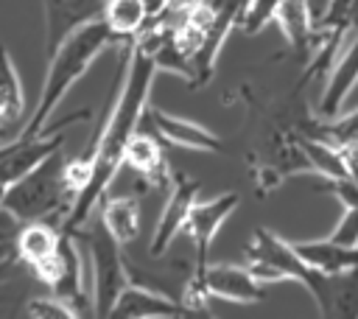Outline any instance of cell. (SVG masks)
I'll use <instances>...</instances> for the list:
<instances>
[{
  "instance_id": "2",
  "label": "cell",
  "mask_w": 358,
  "mask_h": 319,
  "mask_svg": "<svg viewBox=\"0 0 358 319\" xmlns=\"http://www.w3.org/2000/svg\"><path fill=\"white\" fill-rule=\"evenodd\" d=\"M109 45H120V39L115 36V31L98 17L81 28H76L50 56H48V70H45V81H42V92H39V104L31 115V120L17 132V134H39L53 112L59 109V104L64 101V95L73 90V84L90 70V64L109 48Z\"/></svg>"
},
{
  "instance_id": "9",
  "label": "cell",
  "mask_w": 358,
  "mask_h": 319,
  "mask_svg": "<svg viewBox=\"0 0 358 319\" xmlns=\"http://www.w3.org/2000/svg\"><path fill=\"white\" fill-rule=\"evenodd\" d=\"M238 193H221V196H215V199H210V201H196L193 204V210H190V215H187V221H185V235L190 238V243H193V252H196V257H193V263L196 266H204V263H210V246H213V241H215V235H218V229H221V224L232 215V210L238 207Z\"/></svg>"
},
{
  "instance_id": "17",
  "label": "cell",
  "mask_w": 358,
  "mask_h": 319,
  "mask_svg": "<svg viewBox=\"0 0 358 319\" xmlns=\"http://www.w3.org/2000/svg\"><path fill=\"white\" fill-rule=\"evenodd\" d=\"M25 109V90L22 81L17 76V67L6 50V45H0V129L8 134V126H14L20 120Z\"/></svg>"
},
{
  "instance_id": "16",
  "label": "cell",
  "mask_w": 358,
  "mask_h": 319,
  "mask_svg": "<svg viewBox=\"0 0 358 319\" xmlns=\"http://www.w3.org/2000/svg\"><path fill=\"white\" fill-rule=\"evenodd\" d=\"M101 221H103V227L109 229V235L115 241H120L123 246L131 243L140 235V227H143L140 196L137 193L106 196L103 199V210H101Z\"/></svg>"
},
{
  "instance_id": "5",
  "label": "cell",
  "mask_w": 358,
  "mask_h": 319,
  "mask_svg": "<svg viewBox=\"0 0 358 319\" xmlns=\"http://www.w3.org/2000/svg\"><path fill=\"white\" fill-rule=\"evenodd\" d=\"M76 238L84 243L90 263H92V283H90V297H92V316L109 319L112 308L120 297V291L129 285V271H126V255L123 243L109 235L103 221L95 227H81Z\"/></svg>"
},
{
  "instance_id": "10",
  "label": "cell",
  "mask_w": 358,
  "mask_h": 319,
  "mask_svg": "<svg viewBox=\"0 0 358 319\" xmlns=\"http://www.w3.org/2000/svg\"><path fill=\"white\" fill-rule=\"evenodd\" d=\"M187 316L193 313L182 299L140 283H129L120 291L109 319H187Z\"/></svg>"
},
{
  "instance_id": "8",
  "label": "cell",
  "mask_w": 358,
  "mask_h": 319,
  "mask_svg": "<svg viewBox=\"0 0 358 319\" xmlns=\"http://www.w3.org/2000/svg\"><path fill=\"white\" fill-rule=\"evenodd\" d=\"M140 123L148 126L162 143L176 146V148H190V151H224V140H221L218 134H213L210 129H204V126L196 123V120H187V118H179V115L165 112V109L157 106V104H145Z\"/></svg>"
},
{
  "instance_id": "7",
  "label": "cell",
  "mask_w": 358,
  "mask_h": 319,
  "mask_svg": "<svg viewBox=\"0 0 358 319\" xmlns=\"http://www.w3.org/2000/svg\"><path fill=\"white\" fill-rule=\"evenodd\" d=\"M199 190H201L199 179H193L182 171H173L168 201H165V207L157 218V227H154V235H151V243H148L151 257H162L168 252V246L173 243V238L185 229V221H187L193 204L199 201Z\"/></svg>"
},
{
  "instance_id": "11",
  "label": "cell",
  "mask_w": 358,
  "mask_h": 319,
  "mask_svg": "<svg viewBox=\"0 0 358 319\" xmlns=\"http://www.w3.org/2000/svg\"><path fill=\"white\" fill-rule=\"evenodd\" d=\"M145 187L151 190H168L171 187V165L162 148V140L148 129V126H137V132L131 134L129 146H126V160H123Z\"/></svg>"
},
{
  "instance_id": "1",
  "label": "cell",
  "mask_w": 358,
  "mask_h": 319,
  "mask_svg": "<svg viewBox=\"0 0 358 319\" xmlns=\"http://www.w3.org/2000/svg\"><path fill=\"white\" fill-rule=\"evenodd\" d=\"M126 45H129V67H126L120 92L109 104L103 120L92 129L84 151L64 165L67 185L76 190V204H73L70 215L64 218L62 229L73 232V235L90 221L98 201L106 199V190L115 182L117 171L126 165L123 162L126 146L140 126L143 109L148 104L151 81L157 76L154 56L148 50H143L140 45H134L131 39H126Z\"/></svg>"
},
{
  "instance_id": "20",
  "label": "cell",
  "mask_w": 358,
  "mask_h": 319,
  "mask_svg": "<svg viewBox=\"0 0 358 319\" xmlns=\"http://www.w3.org/2000/svg\"><path fill=\"white\" fill-rule=\"evenodd\" d=\"M308 137L319 140L330 148H347L352 143H358V109H352L344 118H313L308 126Z\"/></svg>"
},
{
  "instance_id": "12",
  "label": "cell",
  "mask_w": 358,
  "mask_h": 319,
  "mask_svg": "<svg viewBox=\"0 0 358 319\" xmlns=\"http://www.w3.org/2000/svg\"><path fill=\"white\" fill-rule=\"evenodd\" d=\"M106 0H42L45 8V56H50L76 28L98 20Z\"/></svg>"
},
{
  "instance_id": "13",
  "label": "cell",
  "mask_w": 358,
  "mask_h": 319,
  "mask_svg": "<svg viewBox=\"0 0 358 319\" xmlns=\"http://www.w3.org/2000/svg\"><path fill=\"white\" fill-rule=\"evenodd\" d=\"M50 288L78 316H92V297L84 291V280H81V241L73 232H62L59 269H56V280Z\"/></svg>"
},
{
  "instance_id": "14",
  "label": "cell",
  "mask_w": 358,
  "mask_h": 319,
  "mask_svg": "<svg viewBox=\"0 0 358 319\" xmlns=\"http://www.w3.org/2000/svg\"><path fill=\"white\" fill-rule=\"evenodd\" d=\"M355 84H358V34L338 53V59H336V64H333V70L327 76V84L322 90L316 115L319 118H336L341 104L347 101V95L352 92Z\"/></svg>"
},
{
  "instance_id": "6",
  "label": "cell",
  "mask_w": 358,
  "mask_h": 319,
  "mask_svg": "<svg viewBox=\"0 0 358 319\" xmlns=\"http://www.w3.org/2000/svg\"><path fill=\"white\" fill-rule=\"evenodd\" d=\"M62 227L53 221H25L14 235L17 260H22L34 277L45 285H53L59 269V249H62Z\"/></svg>"
},
{
  "instance_id": "15",
  "label": "cell",
  "mask_w": 358,
  "mask_h": 319,
  "mask_svg": "<svg viewBox=\"0 0 358 319\" xmlns=\"http://www.w3.org/2000/svg\"><path fill=\"white\" fill-rule=\"evenodd\" d=\"M299 257L324 274H338L358 269V246L336 243L333 238H316V241H291Z\"/></svg>"
},
{
  "instance_id": "3",
  "label": "cell",
  "mask_w": 358,
  "mask_h": 319,
  "mask_svg": "<svg viewBox=\"0 0 358 319\" xmlns=\"http://www.w3.org/2000/svg\"><path fill=\"white\" fill-rule=\"evenodd\" d=\"M64 165H67V160H64L62 148L48 154L39 165H34L28 173H22L6 190L3 213L17 224L59 221V227H62L76 204V190L67 185Z\"/></svg>"
},
{
  "instance_id": "19",
  "label": "cell",
  "mask_w": 358,
  "mask_h": 319,
  "mask_svg": "<svg viewBox=\"0 0 358 319\" xmlns=\"http://www.w3.org/2000/svg\"><path fill=\"white\" fill-rule=\"evenodd\" d=\"M319 316H338V319H358V269L330 274L327 302Z\"/></svg>"
},
{
  "instance_id": "18",
  "label": "cell",
  "mask_w": 358,
  "mask_h": 319,
  "mask_svg": "<svg viewBox=\"0 0 358 319\" xmlns=\"http://www.w3.org/2000/svg\"><path fill=\"white\" fill-rule=\"evenodd\" d=\"M151 11L145 6V0H106L103 3V14L101 20L115 31V36L120 42L137 36L143 31V25L148 22Z\"/></svg>"
},
{
  "instance_id": "21",
  "label": "cell",
  "mask_w": 358,
  "mask_h": 319,
  "mask_svg": "<svg viewBox=\"0 0 358 319\" xmlns=\"http://www.w3.org/2000/svg\"><path fill=\"white\" fill-rule=\"evenodd\" d=\"M22 313L25 316H34V319H56V316H62V319H76L78 313L62 299V297H34V299H28L25 302V308H22Z\"/></svg>"
},
{
  "instance_id": "4",
  "label": "cell",
  "mask_w": 358,
  "mask_h": 319,
  "mask_svg": "<svg viewBox=\"0 0 358 319\" xmlns=\"http://www.w3.org/2000/svg\"><path fill=\"white\" fill-rule=\"evenodd\" d=\"M243 257H246V269L255 274V280H260L263 285L268 283H282V280H294L299 283L316 302L319 313L327 302V285H330V274L316 271L313 266H308L299 252L294 249L291 241L280 238L277 232L266 229V227H255L246 246H243Z\"/></svg>"
}]
</instances>
